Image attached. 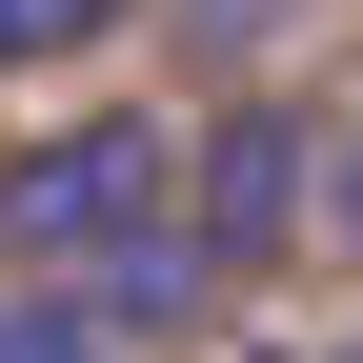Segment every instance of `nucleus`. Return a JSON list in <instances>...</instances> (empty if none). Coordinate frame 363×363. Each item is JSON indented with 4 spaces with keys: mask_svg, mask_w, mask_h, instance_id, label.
Here are the masks:
<instances>
[{
    "mask_svg": "<svg viewBox=\"0 0 363 363\" xmlns=\"http://www.w3.org/2000/svg\"><path fill=\"white\" fill-rule=\"evenodd\" d=\"M343 202H363V162H343Z\"/></svg>",
    "mask_w": 363,
    "mask_h": 363,
    "instance_id": "nucleus-5",
    "label": "nucleus"
},
{
    "mask_svg": "<svg viewBox=\"0 0 363 363\" xmlns=\"http://www.w3.org/2000/svg\"><path fill=\"white\" fill-rule=\"evenodd\" d=\"M303 202H323V142H303V101H222L202 142H182V262H202V283L283 262V242H303Z\"/></svg>",
    "mask_w": 363,
    "mask_h": 363,
    "instance_id": "nucleus-2",
    "label": "nucleus"
},
{
    "mask_svg": "<svg viewBox=\"0 0 363 363\" xmlns=\"http://www.w3.org/2000/svg\"><path fill=\"white\" fill-rule=\"evenodd\" d=\"M142 242H182V121L101 101V121H40L0 162V262L21 283H121Z\"/></svg>",
    "mask_w": 363,
    "mask_h": 363,
    "instance_id": "nucleus-1",
    "label": "nucleus"
},
{
    "mask_svg": "<svg viewBox=\"0 0 363 363\" xmlns=\"http://www.w3.org/2000/svg\"><path fill=\"white\" fill-rule=\"evenodd\" d=\"M81 40H121V0H0V81H40V61H81Z\"/></svg>",
    "mask_w": 363,
    "mask_h": 363,
    "instance_id": "nucleus-4",
    "label": "nucleus"
},
{
    "mask_svg": "<svg viewBox=\"0 0 363 363\" xmlns=\"http://www.w3.org/2000/svg\"><path fill=\"white\" fill-rule=\"evenodd\" d=\"M142 323H121L101 283H0V363H121Z\"/></svg>",
    "mask_w": 363,
    "mask_h": 363,
    "instance_id": "nucleus-3",
    "label": "nucleus"
}]
</instances>
